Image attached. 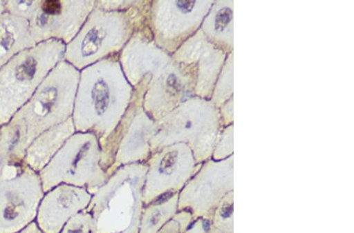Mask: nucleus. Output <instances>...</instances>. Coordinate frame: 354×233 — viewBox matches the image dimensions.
Instances as JSON below:
<instances>
[{
    "mask_svg": "<svg viewBox=\"0 0 354 233\" xmlns=\"http://www.w3.org/2000/svg\"><path fill=\"white\" fill-rule=\"evenodd\" d=\"M75 133L72 117L45 130L28 146L23 163L34 172L39 173Z\"/></svg>",
    "mask_w": 354,
    "mask_h": 233,
    "instance_id": "nucleus-16",
    "label": "nucleus"
},
{
    "mask_svg": "<svg viewBox=\"0 0 354 233\" xmlns=\"http://www.w3.org/2000/svg\"><path fill=\"white\" fill-rule=\"evenodd\" d=\"M151 153L177 143L189 146L198 164L212 159L221 133L220 110L211 100L192 96L157 122Z\"/></svg>",
    "mask_w": 354,
    "mask_h": 233,
    "instance_id": "nucleus-5",
    "label": "nucleus"
},
{
    "mask_svg": "<svg viewBox=\"0 0 354 233\" xmlns=\"http://www.w3.org/2000/svg\"><path fill=\"white\" fill-rule=\"evenodd\" d=\"M213 219H198L194 221L184 233H216L214 228Z\"/></svg>",
    "mask_w": 354,
    "mask_h": 233,
    "instance_id": "nucleus-26",
    "label": "nucleus"
},
{
    "mask_svg": "<svg viewBox=\"0 0 354 233\" xmlns=\"http://www.w3.org/2000/svg\"><path fill=\"white\" fill-rule=\"evenodd\" d=\"M139 229L137 228H130L127 230H125L124 232H110V233H138ZM91 233H105V232H101L99 231H96L93 229V232Z\"/></svg>",
    "mask_w": 354,
    "mask_h": 233,
    "instance_id": "nucleus-28",
    "label": "nucleus"
},
{
    "mask_svg": "<svg viewBox=\"0 0 354 233\" xmlns=\"http://www.w3.org/2000/svg\"><path fill=\"white\" fill-rule=\"evenodd\" d=\"M141 1H113V0H95V7L109 11H124L138 7Z\"/></svg>",
    "mask_w": 354,
    "mask_h": 233,
    "instance_id": "nucleus-25",
    "label": "nucleus"
},
{
    "mask_svg": "<svg viewBox=\"0 0 354 233\" xmlns=\"http://www.w3.org/2000/svg\"><path fill=\"white\" fill-rule=\"evenodd\" d=\"M212 223L216 233H234V191L228 192L216 207Z\"/></svg>",
    "mask_w": 354,
    "mask_h": 233,
    "instance_id": "nucleus-21",
    "label": "nucleus"
},
{
    "mask_svg": "<svg viewBox=\"0 0 354 233\" xmlns=\"http://www.w3.org/2000/svg\"><path fill=\"white\" fill-rule=\"evenodd\" d=\"M91 198L93 195L85 188L56 186L45 193L36 223L44 233H60L68 220L88 207Z\"/></svg>",
    "mask_w": 354,
    "mask_h": 233,
    "instance_id": "nucleus-15",
    "label": "nucleus"
},
{
    "mask_svg": "<svg viewBox=\"0 0 354 233\" xmlns=\"http://www.w3.org/2000/svg\"><path fill=\"white\" fill-rule=\"evenodd\" d=\"M100 161L101 148L96 136L76 132L39 172L44 193L66 184L85 188L93 195L109 179Z\"/></svg>",
    "mask_w": 354,
    "mask_h": 233,
    "instance_id": "nucleus-8",
    "label": "nucleus"
},
{
    "mask_svg": "<svg viewBox=\"0 0 354 233\" xmlns=\"http://www.w3.org/2000/svg\"><path fill=\"white\" fill-rule=\"evenodd\" d=\"M142 190L144 207L165 196L180 193L202 164H198L189 148L177 143L152 152Z\"/></svg>",
    "mask_w": 354,
    "mask_h": 233,
    "instance_id": "nucleus-11",
    "label": "nucleus"
},
{
    "mask_svg": "<svg viewBox=\"0 0 354 233\" xmlns=\"http://www.w3.org/2000/svg\"><path fill=\"white\" fill-rule=\"evenodd\" d=\"M213 1L153 0L148 26L153 41L172 55L200 30Z\"/></svg>",
    "mask_w": 354,
    "mask_h": 233,
    "instance_id": "nucleus-10",
    "label": "nucleus"
},
{
    "mask_svg": "<svg viewBox=\"0 0 354 233\" xmlns=\"http://www.w3.org/2000/svg\"><path fill=\"white\" fill-rule=\"evenodd\" d=\"M177 63L191 68L195 74L194 96L211 100L226 52L208 41L201 30L182 44L172 54Z\"/></svg>",
    "mask_w": 354,
    "mask_h": 233,
    "instance_id": "nucleus-14",
    "label": "nucleus"
},
{
    "mask_svg": "<svg viewBox=\"0 0 354 233\" xmlns=\"http://www.w3.org/2000/svg\"><path fill=\"white\" fill-rule=\"evenodd\" d=\"M6 13L4 0H0V15Z\"/></svg>",
    "mask_w": 354,
    "mask_h": 233,
    "instance_id": "nucleus-29",
    "label": "nucleus"
},
{
    "mask_svg": "<svg viewBox=\"0 0 354 233\" xmlns=\"http://www.w3.org/2000/svg\"><path fill=\"white\" fill-rule=\"evenodd\" d=\"M150 76L134 88L132 101L115 130L101 142V166L110 178L124 165L146 163L151 155L150 141L157 132V122L147 114L144 98Z\"/></svg>",
    "mask_w": 354,
    "mask_h": 233,
    "instance_id": "nucleus-7",
    "label": "nucleus"
},
{
    "mask_svg": "<svg viewBox=\"0 0 354 233\" xmlns=\"http://www.w3.org/2000/svg\"><path fill=\"white\" fill-rule=\"evenodd\" d=\"M178 201L174 193L142 207L138 233H158L178 212Z\"/></svg>",
    "mask_w": 354,
    "mask_h": 233,
    "instance_id": "nucleus-19",
    "label": "nucleus"
},
{
    "mask_svg": "<svg viewBox=\"0 0 354 233\" xmlns=\"http://www.w3.org/2000/svg\"><path fill=\"white\" fill-rule=\"evenodd\" d=\"M25 156L12 126L8 123L0 127V174L6 168L22 163Z\"/></svg>",
    "mask_w": 354,
    "mask_h": 233,
    "instance_id": "nucleus-20",
    "label": "nucleus"
},
{
    "mask_svg": "<svg viewBox=\"0 0 354 233\" xmlns=\"http://www.w3.org/2000/svg\"><path fill=\"white\" fill-rule=\"evenodd\" d=\"M125 78L133 88L150 76L144 98V109L158 122L190 97L195 90L191 68L177 63L172 55L153 41L149 26L137 30L118 54Z\"/></svg>",
    "mask_w": 354,
    "mask_h": 233,
    "instance_id": "nucleus-1",
    "label": "nucleus"
},
{
    "mask_svg": "<svg viewBox=\"0 0 354 233\" xmlns=\"http://www.w3.org/2000/svg\"><path fill=\"white\" fill-rule=\"evenodd\" d=\"M45 193L39 173L24 163L0 174V233H18L35 221Z\"/></svg>",
    "mask_w": 354,
    "mask_h": 233,
    "instance_id": "nucleus-9",
    "label": "nucleus"
},
{
    "mask_svg": "<svg viewBox=\"0 0 354 233\" xmlns=\"http://www.w3.org/2000/svg\"><path fill=\"white\" fill-rule=\"evenodd\" d=\"M35 45L28 21L8 13L0 15V70L14 56Z\"/></svg>",
    "mask_w": 354,
    "mask_h": 233,
    "instance_id": "nucleus-17",
    "label": "nucleus"
},
{
    "mask_svg": "<svg viewBox=\"0 0 354 233\" xmlns=\"http://www.w3.org/2000/svg\"><path fill=\"white\" fill-rule=\"evenodd\" d=\"M80 72L62 60L51 71L27 103L15 113L9 123L26 150L45 130L73 116Z\"/></svg>",
    "mask_w": 354,
    "mask_h": 233,
    "instance_id": "nucleus-4",
    "label": "nucleus"
},
{
    "mask_svg": "<svg viewBox=\"0 0 354 233\" xmlns=\"http://www.w3.org/2000/svg\"><path fill=\"white\" fill-rule=\"evenodd\" d=\"M192 215L187 210L177 212L158 233H184L193 223Z\"/></svg>",
    "mask_w": 354,
    "mask_h": 233,
    "instance_id": "nucleus-24",
    "label": "nucleus"
},
{
    "mask_svg": "<svg viewBox=\"0 0 354 233\" xmlns=\"http://www.w3.org/2000/svg\"><path fill=\"white\" fill-rule=\"evenodd\" d=\"M94 227L93 214L84 210L68 220L60 233H91Z\"/></svg>",
    "mask_w": 354,
    "mask_h": 233,
    "instance_id": "nucleus-23",
    "label": "nucleus"
},
{
    "mask_svg": "<svg viewBox=\"0 0 354 233\" xmlns=\"http://www.w3.org/2000/svg\"><path fill=\"white\" fill-rule=\"evenodd\" d=\"M151 1L138 7L109 11L95 7L77 36L66 45L64 60L81 72L101 60L121 52L134 32L148 26Z\"/></svg>",
    "mask_w": 354,
    "mask_h": 233,
    "instance_id": "nucleus-3",
    "label": "nucleus"
},
{
    "mask_svg": "<svg viewBox=\"0 0 354 233\" xmlns=\"http://www.w3.org/2000/svg\"><path fill=\"white\" fill-rule=\"evenodd\" d=\"M133 92L118 55L85 68L80 72L72 116L76 132L93 133L100 144L121 121Z\"/></svg>",
    "mask_w": 354,
    "mask_h": 233,
    "instance_id": "nucleus-2",
    "label": "nucleus"
},
{
    "mask_svg": "<svg viewBox=\"0 0 354 233\" xmlns=\"http://www.w3.org/2000/svg\"><path fill=\"white\" fill-rule=\"evenodd\" d=\"M200 30L209 42L226 52L232 43V3L214 2Z\"/></svg>",
    "mask_w": 354,
    "mask_h": 233,
    "instance_id": "nucleus-18",
    "label": "nucleus"
},
{
    "mask_svg": "<svg viewBox=\"0 0 354 233\" xmlns=\"http://www.w3.org/2000/svg\"><path fill=\"white\" fill-rule=\"evenodd\" d=\"M95 0H39L38 8L28 21L35 44L59 41L67 45L77 36L95 8Z\"/></svg>",
    "mask_w": 354,
    "mask_h": 233,
    "instance_id": "nucleus-13",
    "label": "nucleus"
},
{
    "mask_svg": "<svg viewBox=\"0 0 354 233\" xmlns=\"http://www.w3.org/2000/svg\"><path fill=\"white\" fill-rule=\"evenodd\" d=\"M6 13L21 19L30 21L33 15L35 14L38 8L39 0L32 1V0H9L6 1Z\"/></svg>",
    "mask_w": 354,
    "mask_h": 233,
    "instance_id": "nucleus-22",
    "label": "nucleus"
},
{
    "mask_svg": "<svg viewBox=\"0 0 354 233\" xmlns=\"http://www.w3.org/2000/svg\"><path fill=\"white\" fill-rule=\"evenodd\" d=\"M66 44L48 41L21 51L0 70V127L8 123L64 60Z\"/></svg>",
    "mask_w": 354,
    "mask_h": 233,
    "instance_id": "nucleus-6",
    "label": "nucleus"
},
{
    "mask_svg": "<svg viewBox=\"0 0 354 233\" xmlns=\"http://www.w3.org/2000/svg\"><path fill=\"white\" fill-rule=\"evenodd\" d=\"M233 156L204 162L179 193L178 212H189L193 221L213 219L214 210L234 191Z\"/></svg>",
    "mask_w": 354,
    "mask_h": 233,
    "instance_id": "nucleus-12",
    "label": "nucleus"
},
{
    "mask_svg": "<svg viewBox=\"0 0 354 233\" xmlns=\"http://www.w3.org/2000/svg\"><path fill=\"white\" fill-rule=\"evenodd\" d=\"M18 233H44L39 230L36 221H33L32 223L28 225L26 228Z\"/></svg>",
    "mask_w": 354,
    "mask_h": 233,
    "instance_id": "nucleus-27",
    "label": "nucleus"
}]
</instances>
